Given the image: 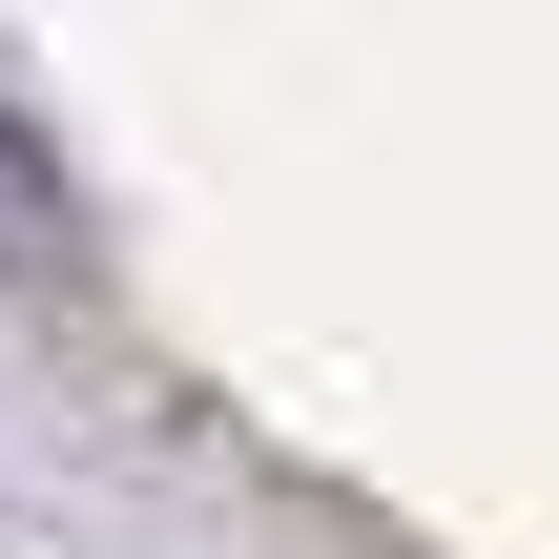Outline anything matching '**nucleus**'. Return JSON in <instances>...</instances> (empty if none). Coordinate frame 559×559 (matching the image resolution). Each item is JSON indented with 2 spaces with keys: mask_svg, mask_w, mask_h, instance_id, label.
I'll list each match as a JSON object with an SVG mask.
<instances>
[{
  "mask_svg": "<svg viewBox=\"0 0 559 559\" xmlns=\"http://www.w3.org/2000/svg\"><path fill=\"white\" fill-rule=\"evenodd\" d=\"M62 270H83V187H62L41 124L0 104V290H62Z\"/></svg>",
  "mask_w": 559,
  "mask_h": 559,
  "instance_id": "obj_1",
  "label": "nucleus"
}]
</instances>
